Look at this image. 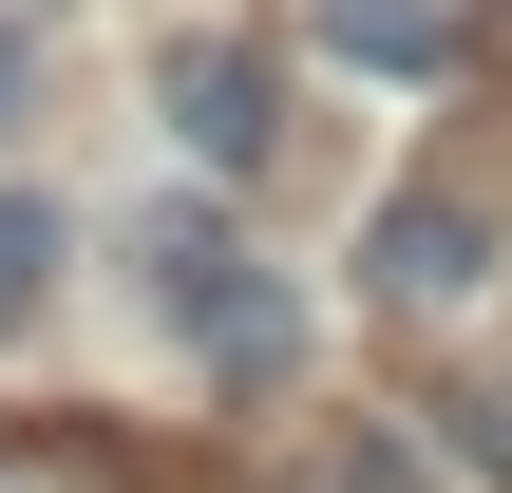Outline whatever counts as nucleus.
Returning a JSON list of instances; mask_svg holds the SVG:
<instances>
[{
	"label": "nucleus",
	"mask_w": 512,
	"mask_h": 493,
	"mask_svg": "<svg viewBox=\"0 0 512 493\" xmlns=\"http://www.w3.org/2000/svg\"><path fill=\"white\" fill-rule=\"evenodd\" d=\"M0 114H19V38H0Z\"/></svg>",
	"instance_id": "nucleus-8"
},
{
	"label": "nucleus",
	"mask_w": 512,
	"mask_h": 493,
	"mask_svg": "<svg viewBox=\"0 0 512 493\" xmlns=\"http://www.w3.org/2000/svg\"><path fill=\"white\" fill-rule=\"evenodd\" d=\"M304 38H323L342 76H437V0H323Z\"/></svg>",
	"instance_id": "nucleus-5"
},
{
	"label": "nucleus",
	"mask_w": 512,
	"mask_h": 493,
	"mask_svg": "<svg viewBox=\"0 0 512 493\" xmlns=\"http://www.w3.org/2000/svg\"><path fill=\"white\" fill-rule=\"evenodd\" d=\"M209 380H228V399H266V380H304V304H285L266 266H247V304L209 323Z\"/></svg>",
	"instance_id": "nucleus-4"
},
{
	"label": "nucleus",
	"mask_w": 512,
	"mask_h": 493,
	"mask_svg": "<svg viewBox=\"0 0 512 493\" xmlns=\"http://www.w3.org/2000/svg\"><path fill=\"white\" fill-rule=\"evenodd\" d=\"M380 285H399V304H475V285H494V209H475V190H399V209H380Z\"/></svg>",
	"instance_id": "nucleus-2"
},
{
	"label": "nucleus",
	"mask_w": 512,
	"mask_h": 493,
	"mask_svg": "<svg viewBox=\"0 0 512 493\" xmlns=\"http://www.w3.org/2000/svg\"><path fill=\"white\" fill-rule=\"evenodd\" d=\"M323 493H437V456H418V437H380V418H361V437H342V456H323Z\"/></svg>",
	"instance_id": "nucleus-7"
},
{
	"label": "nucleus",
	"mask_w": 512,
	"mask_h": 493,
	"mask_svg": "<svg viewBox=\"0 0 512 493\" xmlns=\"http://www.w3.org/2000/svg\"><path fill=\"white\" fill-rule=\"evenodd\" d=\"M38 304H57V209H38V190H0V342H19Z\"/></svg>",
	"instance_id": "nucleus-6"
},
{
	"label": "nucleus",
	"mask_w": 512,
	"mask_h": 493,
	"mask_svg": "<svg viewBox=\"0 0 512 493\" xmlns=\"http://www.w3.org/2000/svg\"><path fill=\"white\" fill-rule=\"evenodd\" d=\"M171 133H190L209 171H247V152H266V38H228V19L171 38Z\"/></svg>",
	"instance_id": "nucleus-1"
},
{
	"label": "nucleus",
	"mask_w": 512,
	"mask_h": 493,
	"mask_svg": "<svg viewBox=\"0 0 512 493\" xmlns=\"http://www.w3.org/2000/svg\"><path fill=\"white\" fill-rule=\"evenodd\" d=\"M133 304H152V323H190V342H209V323H228V304H247V247H228V228H209V209H152V228H133Z\"/></svg>",
	"instance_id": "nucleus-3"
}]
</instances>
